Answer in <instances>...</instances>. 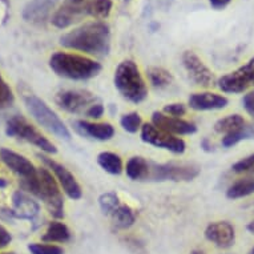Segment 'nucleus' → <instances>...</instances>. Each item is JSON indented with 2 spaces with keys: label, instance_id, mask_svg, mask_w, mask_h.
<instances>
[{
  "label": "nucleus",
  "instance_id": "37998d69",
  "mask_svg": "<svg viewBox=\"0 0 254 254\" xmlns=\"http://www.w3.org/2000/svg\"><path fill=\"white\" fill-rule=\"evenodd\" d=\"M250 254H254V248H253V249H252V252H250Z\"/></svg>",
  "mask_w": 254,
  "mask_h": 254
},
{
  "label": "nucleus",
  "instance_id": "bb28decb",
  "mask_svg": "<svg viewBox=\"0 0 254 254\" xmlns=\"http://www.w3.org/2000/svg\"><path fill=\"white\" fill-rule=\"evenodd\" d=\"M146 75H148V79H149L150 84H152L154 88L168 87V85H171L172 80H173L171 72L160 67L149 68V69L146 71Z\"/></svg>",
  "mask_w": 254,
  "mask_h": 254
},
{
  "label": "nucleus",
  "instance_id": "39448f33",
  "mask_svg": "<svg viewBox=\"0 0 254 254\" xmlns=\"http://www.w3.org/2000/svg\"><path fill=\"white\" fill-rule=\"evenodd\" d=\"M23 99H24L25 108L28 109L31 116L34 117L44 129L55 134L56 137L63 138V140H69L71 138V133H69L65 124L46 104V101H43L42 99H39L38 96H35L32 93H27Z\"/></svg>",
  "mask_w": 254,
  "mask_h": 254
},
{
  "label": "nucleus",
  "instance_id": "4c0bfd02",
  "mask_svg": "<svg viewBox=\"0 0 254 254\" xmlns=\"http://www.w3.org/2000/svg\"><path fill=\"white\" fill-rule=\"evenodd\" d=\"M12 241V236L9 234V232L5 229L4 226L0 225V249H4L11 244Z\"/></svg>",
  "mask_w": 254,
  "mask_h": 254
},
{
  "label": "nucleus",
  "instance_id": "a19ab883",
  "mask_svg": "<svg viewBox=\"0 0 254 254\" xmlns=\"http://www.w3.org/2000/svg\"><path fill=\"white\" fill-rule=\"evenodd\" d=\"M190 254H205V252H204V250L197 249V250H193V252Z\"/></svg>",
  "mask_w": 254,
  "mask_h": 254
},
{
  "label": "nucleus",
  "instance_id": "c9c22d12",
  "mask_svg": "<svg viewBox=\"0 0 254 254\" xmlns=\"http://www.w3.org/2000/svg\"><path fill=\"white\" fill-rule=\"evenodd\" d=\"M244 108L250 116H254V91L249 92L248 95H245L244 100H242Z\"/></svg>",
  "mask_w": 254,
  "mask_h": 254
},
{
  "label": "nucleus",
  "instance_id": "aec40b11",
  "mask_svg": "<svg viewBox=\"0 0 254 254\" xmlns=\"http://www.w3.org/2000/svg\"><path fill=\"white\" fill-rule=\"evenodd\" d=\"M228 99L222 95H217L212 92H200L193 93L189 97L188 104L194 111H216V109H224L228 105Z\"/></svg>",
  "mask_w": 254,
  "mask_h": 254
},
{
  "label": "nucleus",
  "instance_id": "c03bdc74",
  "mask_svg": "<svg viewBox=\"0 0 254 254\" xmlns=\"http://www.w3.org/2000/svg\"><path fill=\"white\" fill-rule=\"evenodd\" d=\"M1 254H15V253H1Z\"/></svg>",
  "mask_w": 254,
  "mask_h": 254
},
{
  "label": "nucleus",
  "instance_id": "c85d7f7f",
  "mask_svg": "<svg viewBox=\"0 0 254 254\" xmlns=\"http://www.w3.org/2000/svg\"><path fill=\"white\" fill-rule=\"evenodd\" d=\"M254 137V125H245L242 129L234 132V133L226 134L225 137L222 138V145L225 148H230L238 144L242 140H248V138Z\"/></svg>",
  "mask_w": 254,
  "mask_h": 254
},
{
  "label": "nucleus",
  "instance_id": "c756f323",
  "mask_svg": "<svg viewBox=\"0 0 254 254\" xmlns=\"http://www.w3.org/2000/svg\"><path fill=\"white\" fill-rule=\"evenodd\" d=\"M99 205L104 214L111 216L120 206V200L115 193H104L99 197Z\"/></svg>",
  "mask_w": 254,
  "mask_h": 254
},
{
  "label": "nucleus",
  "instance_id": "9d476101",
  "mask_svg": "<svg viewBox=\"0 0 254 254\" xmlns=\"http://www.w3.org/2000/svg\"><path fill=\"white\" fill-rule=\"evenodd\" d=\"M96 103H99L97 97L88 91L69 89L59 92L56 95V104L69 113H87L88 109Z\"/></svg>",
  "mask_w": 254,
  "mask_h": 254
},
{
  "label": "nucleus",
  "instance_id": "20e7f679",
  "mask_svg": "<svg viewBox=\"0 0 254 254\" xmlns=\"http://www.w3.org/2000/svg\"><path fill=\"white\" fill-rule=\"evenodd\" d=\"M115 87L125 100L138 104L148 96V88L142 79L140 69L132 60H124L115 71Z\"/></svg>",
  "mask_w": 254,
  "mask_h": 254
},
{
  "label": "nucleus",
  "instance_id": "ddd939ff",
  "mask_svg": "<svg viewBox=\"0 0 254 254\" xmlns=\"http://www.w3.org/2000/svg\"><path fill=\"white\" fill-rule=\"evenodd\" d=\"M183 64L189 77L201 87H210L214 81L212 71L204 64V62L192 51H185L183 55Z\"/></svg>",
  "mask_w": 254,
  "mask_h": 254
},
{
  "label": "nucleus",
  "instance_id": "7c9ffc66",
  "mask_svg": "<svg viewBox=\"0 0 254 254\" xmlns=\"http://www.w3.org/2000/svg\"><path fill=\"white\" fill-rule=\"evenodd\" d=\"M120 124L123 127V129L129 132V133H136L140 128L142 127L141 123V116L137 112H130L127 113L124 116L121 117Z\"/></svg>",
  "mask_w": 254,
  "mask_h": 254
},
{
  "label": "nucleus",
  "instance_id": "79ce46f5",
  "mask_svg": "<svg viewBox=\"0 0 254 254\" xmlns=\"http://www.w3.org/2000/svg\"><path fill=\"white\" fill-rule=\"evenodd\" d=\"M0 187H5V183L4 181H1V179H0Z\"/></svg>",
  "mask_w": 254,
  "mask_h": 254
},
{
  "label": "nucleus",
  "instance_id": "b1692460",
  "mask_svg": "<svg viewBox=\"0 0 254 254\" xmlns=\"http://www.w3.org/2000/svg\"><path fill=\"white\" fill-rule=\"evenodd\" d=\"M246 125V121L244 120V117L240 116V115H229V116L224 117V119H220L214 124V130L217 133H224L230 134L237 132V130L242 129Z\"/></svg>",
  "mask_w": 254,
  "mask_h": 254
},
{
  "label": "nucleus",
  "instance_id": "f704fd0d",
  "mask_svg": "<svg viewBox=\"0 0 254 254\" xmlns=\"http://www.w3.org/2000/svg\"><path fill=\"white\" fill-rule=\"evenodd\" d=\"M164 113L168 115V116L179 117L180 119V117L184 116V115L187 113V108H185V105L181 104V103H173V104L165 105Z\"/></svg>",
  "mask_w": 254,
  "mask_h": 254
},
{
  "label": "nucleus",
  "instance_id": "5701e85b",
  "mask_svg": "<svg viewBox=\"0 0 254 254\" xmlns=\"http://www.w3.org/2000/svg\"><path fill=\"white\" fill-rule=\"evenodd\" d=\"M42 240L44 242H50V244L52 242H62L63 244V242H68L71 240V232L65 224L54 221L48 225V229L42 237Z\"/></svg>",
  "mask_w": 254,
  "mask_h": 254
},
{
  "label": "nucleus",
  "instance_id": "72a5a7b5",
  "mask_svg": "<svg viewBox=\"0 0 254 254\" xmlns=\"http://www.w3.org/2000/svg\"><path fill=\"white\" fill-rule=\"evenodd\" d=\"M232 169L236 173H248V172H253L254 173V153L240 160L238 163L234 164Z\"/></svg>",
  "mask_w": 254,
  "mask_h": 254
},
{
  "label": "nucleus",
  "instance_id": "412c9836",
  "mask_svg": "<svg viewBox=\"0 0 254 254\" xmlns=\"http://www.w3.org/2000/svg\"><path fill=\"white\" fill-rule=\"evenodd\" d=\"M150 161L141 156H134L127 163V176L133 181H148Z\"/></svg>",
  "mask_w": 254,
  "mask_h": 254
},
{
  "label": "nucleus",
  "instance_id": "0eeeda50",
  "mask_svg": "<svg viewBox=\"0 0 254 254\" xmlns=\"http://www.w3.org/2000/svg\"><path fill=\"white\" fill-rule=\"evenodd\" d=\"M200 167L194 164H156L150 161L149 167V177L148 181H193L197 176L200 175Z\"/></svg>",
  "mask_w": 254,
  "mask_h": 254
},
{
  "label": "nucleus",
  "instance_id": "f03ea898",
  "mask_svg": "<svg viewBox=\"0 0 254 254\" xmlns=\"http://www.w3.org/2000/svg\"><path fill=\"white\" fill-rule=\"evenodd\" d=\"M21 188L31 192L46 204L48 212L55 218L64 217V200L58 181L52 177L48 169L39 168L38 175L32 180L20 183Z\"/></svg>",
  "mask_w": 254,
  "mask_h": 254
},
{
  "label": "nucleus",
  "instance_id": "a211bd4d",
  "mask_svg": "<svg viewBox=\"0 0 254 254\" xmlns=\"http://www.w3.org/2000/svg\"><path fill=\"white\" fill-rule=\"evenodd\" d=\"M39 212H40V206L36 201L23 192L13 193L12 209H11L12 217L20 220L34 221L39 216Z\"/></svg>",
  "mask_w": 254,
  "mask_h": 254
},
{
  "label": "nucleus",
  "instance_id": "423d86ee",
  "mask_svg": "<svg viewBox=\"0 0 254 254\" xmlns=\"http://www.w3.org/2000/svg\"><path fill=\"white\" fill-rule=\"evenodd\" d=\"M5 133L11 137H16L19 140L27 141L32 145L38 146L39 149L50 154H55L58 152L56 146L48 138L39 132L34 125L29 124L23 116H13L7 121Z\"/></svg>",
  "mask_w": 254,
  "mask_h": 254
},
{
  "label": "nucleus",
  "instance_id": "58836bf2",
  "mask_svg": "<svg viewBox=\"0 0 254 254\" xmlns=\"http://www.w3.org/2000/svg\"><path fill=\"white\" fill-rule=\"evenodd\" d=\"M230 0H210V3H212L213 7H216V8H222V7H225L226 4H229Z\"/></svg>",
  "mask_w": 254,
  "mask_h": 254
},
{
  "label": "nucleus",
  "instance_id": "9b49d317",
  "mask_svg": "<svg viewBox=\"0 0 254 254\" xmlns=\"http://www.w3.org/2000/svg\"><path fill=\"white\" fill-rule=\"evenodd\" d=\"M38 157L43 161V164L46 167L50 168V171L52 172L58 180L59 185L62 188L64 193L67 194L71 200H80L81 196H83V190H81V187L77 183V180L71 172L68 171L67 168L62 165V164L56 163L52 158L47 157V156H42V154H38Z\"/></svg>",
  "mask_w": 254,
  "mask_h": 254
},
{
  "label": "nucleus",
  "instance_id": "7ed1b4c3",
  "mask_svg": "<svg viewBox=\"0 0 254 254\" xmlns=\"http://www.w3.org/2000/svg\"><path fill=\"white\" fill-rule=\"evenodd\" d=\"M51 69L60 77L69 80H88L96 77L101 71L100 63L85 56L56 52L50 59Z\"/></svg>",
  "mask_w": 254,
  "mask_h": 254
},
{
  "label": "nucleus",
  "instance_id": "e433bc0d",
  "mask_svg": "<svg viewBox=\"0 0 254 254\" xmlns=\"http://www.w3.org/2000/svg\"><path fill=\"white\" fill-rule=\"evenodd\" d=\"M88 117L91 119H100L103 115H104V107L100 103H96L95 105H92L91 108L88 109L87 113H85Z\"/></svg>",
  "mask_w": 254,
  "mask_h": 254
},
{
  "label": "nucleus",
  "instance_id": "473e14b6",
  "mask_svg": "<svg viewBox=\"0 0 254 254\" xmlns=\"http://www.w3.org/2000/svg\"><path fill=\"white\" fill-rule=\"evenodd\" d=\"M28 250L32 254H64L63 248L52 244H29Z\"/></svg>",
  "mask_w": 254,
  "mask_h": 254
},
{
  "label": "nucleus",
  "instance_id": "1a4fd4ad",
  "mask_svg": "<svg viewBox=\"0 0 254 254\" xmlns=\"http://www.w3.org/2000/svg\"><path fill=\"white\" fill-rule=\"evenodd\" d=\"M141 140L156 148L167 149L175 154H181L185 152V141L175 134L167 133L164 130L156 128L153 124H144L141 127Z\"/></svg>",
  "mask_w": 254,
  "mask_h": 254
},
{
  "label": "nucleus",
  "instance_id": "ea45409f",
  "mask_svg": "<svg viewBox=\"0 0 254 254\" xmlns=\"http://www.w3.org/2000/svg\"><path fill=\"white\" fill-rule=\"evenodd\" d=\"M248 230H249L250 233H253L254 234V220L250 222L249 225H248Z\"/></svg>",
  "mask_w": 254,
  "mask_h": 254
},
{
  "label": "nucleus",
  "instance_id": "2eb2a0df",
  "mask_svg": "<svg viewBox=\"0 0 254 254\" xmlns=\"http://www.w3.org/2000/svg\"><path fill=\"white\" fill-rule=\"evenodd\" d=\"M152 124L167 133L181 136V134H193L197 132V127L193 123L185 121L179 117H172L164 112H154L152 115Z\"/></svg>",
  "mask_w": 254,
  "mask_h": 254
},
{
  "label": "nucleus",
  "instance_id": "dca6fc26",
  "mask_svg": "<svg viewBox=\"0 0 254 254\" xmlns=\"http://www.w3.org/2000/svg\"><path fill=\"white\" fill-rule=\"evenodd\" d=\"M205 237L221 249H228L236 242V230L228 221H217L205 229Z\"/></svg>",
  "mask_w": 254,
  "mask_h": 254
},
{
  "label": "nucleus",
  "instance_id": "393cba45",
  "mask_svg": "<svg viewBox=\"0 0 254 254\" xmlns=\"http://www.w3.org/2000/svg\"><path fill=\"white\" fill-rule=\"evenodd\" d=\"M97 163L109 175H120L123 172V161L120 156L113 152H101L97 156Z\"/></svg>",
  "mask_w": 254,
  "mask_h": 254
},
{
  "label": "nucleus",
  "instance_id": "f3484780",
  "mask_svg": "<svg viewBox=\"0 0 254 254\" xmlns=\"http://www.w3.org/2000/svg\"><path fill=\"white\" fill-rule=\"evenodd\" d=\"M73 127L76 132L97 141H108L115 134V128L109 123H89L85 120H77L73 123Z\"/></svg>",
  "mask_w": 254,
  "mask_h": 254
},
{
  "label": "nucleus",
  "instance_id": "6e6552de",
  "mask_svg": "<svg viewBox=\"0 0 254 254\" xmlns=\"http://www.w3.org/2000/svg\"><path fill=\"white\" fill-rule=\"evenodd\" d=\"M217 84L226 93H242L254 87V58L236 71L222 76Z\"/></svg>",
  "mask_w": 254,
  "mask_h": 254
},
{
  "label": "nucleus",
  "instance_id": "6ab92c4d",
  "mask_svg": "<svg viewBox=\"0 0 254 254\" xmlns=\"http://www.w3.org/2000/svg\"><path fill=\"white\" fill-rule=\"evenodd\" d=\"M58 0H31L23 9V19L28 23L43 24L50 17Z\"/></svg>",
  "mask_w": 254,
  "mask_h": 254
},
{
  "label": "nucleus",
  "instance_id": "4468645a",
  "mask_svg": "<svg viewBox=\"0 0 254 254\" xmlns=\"http://www.w3.org/2000/svg\"><path fill=\"white\" fill-rule=\"evenodd\" d=\"M0 160L11 169V171L20 177V181H28L32 180L35 176L38 175V168H35V165L28 158H25L24 156L13 152V150L5 149L1 148L0 149Z\"/></svg>",
  "mask_w": 254,
  "mask_h": 254
},
{
  "label": "nucleus",
  "instance_id": "f8f14e48",
  "mask_svg": "<svg viewBox=\"0 0 254 254\" xmlns=\"http://www.w3.org/2000/svg\"><path fill=\"white\" fill-rule=\"evenodd\" d=\"M89 0H65L52 16V24L58 28H67L88 15Z\"/></svg>",
  "mask_w": 254,
  "mask_h": 254
},
{
  "label": "nucleus",
  "instance_id": "4be33fe9",
  "mask_svg": "<svg viewBox=\"0 0 254 254\" xmlns=\"http://www.w3.org/2000/svg\"><path fill=\"white\" fill-rule=\"evenodd\" d=\"M254 193V175L245 177L232 184L228 190H226V197L230 200H237L242 197H248Z\"/></svg>",
  "mask_w": 254,
  "mask_h": 254
},
{
  "label": "nucleus",
  "instance_id": "2f4dec72",
  "mask_svg": "<svg viewBox=\"0 0 254 254\" xmlns=\"http://www.w3.org/2000/svg\"><path fill=\"white\" fill-rule=\"evenodd\" d=\"M13 100L15 97H13L12 89L5 83L3 76L0 75V109L9 108L13 104Z\"/></svg>",
  "mask_w": 254,
  "mask_h": 254
},
{
  "label": "nucleus",
  "instance_id": "f257e3e1",
  "mask_svg": "<svg viewBox=\"0 0 254 254\" xmlns=\"http://www.w3.org/2000/svg\"><path fill=\"white\" fill-rule=\"evenodd\" d=\"M60 44L93 56H107L111 50L109 27L101 21L87 23L62 36Z\"/></svg>",
  "mask_w": 254,
  "mask_h": 254
},
{
  "label": "nucleus",
  "instance_id": "a878e982",
  "mask_svg": "<svg viewBox=\"0 0 254 254\" xmlns=\"http://www.w3.org/2000/svg\"><path fill=\"white\" fill-rule=\"evenodd\" d=\"M111 217H112L113 224L120 229L130 228L136 221V213H134L133 209L128 205L123 204H120V206L111 214Z\"/></svg>",
  "mask_w": 254,
  "mask_h": 254
},
{
  "label": "nucleus",
  "instance_id": "cd10ccee",
  "mask_svg": "<svg viewBox=\"0 0 254 254\" xmlns=\"http://www.w3.org/2000/svg\"><path fill=\"white\" fill-rule=\"evenodd\" d=\"M112 9V0H89L88 3V15L96 19L108 17Z\"/></svg>",
  "mask_w": 254,
  "mask_h": 254
}]
</instances>
